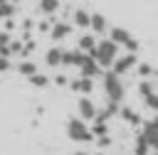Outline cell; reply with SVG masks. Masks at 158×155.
Here are the masks:
<instances>
[{
    "mask_svg": "<svg viewBox=\"0 0 158 155\" xmlns=\"http://www.w3.org/2000/svg\"><path fill=\"white\" fill-rule=\"evenodd\" d=\"M104 91H106V101H116V103H121L126 96V86L114 69L104 74Z\"/></svg>",
    "mask_w": 158,
    "mask_h": 155,
    "instance_id": "7a4b0ae2",
    "label": "cell"
},
{
    "mask_svg": "<svg viewBox=\"0 0 158 155\" xmlns=\"http://www.w3.org/2000/svg\"><path fill=\"white\" fill-rule=\"evenodd\" d=\"M136 64H138V57H136V52H128V54H123V57H116V59H114V64H111V69H114V71L121 76V74L131 71Z\"/></svg>",
    "mask_w": 158,
    "mask_h": 155,
    "instance_id": "277c9868",
    "label": "cell"
},
{
    "mask_svg": "<svg viewBox=\"0 0 158 155\" xmlns=\"http://www.w3.org/2000/svg\"><path fill=\"white\" fill-rule=\"evenodd\" d=\"M69 89L77 91V93H91V89H94V79H89V76H79V79L69 81Z\"/></svg>",
    "mask_w": 158,
    "mask_h": 155,
    "instance_id": "30bf717a",
    "label": "cell"
},
{
    "mask_svg": "<svg viewBox=\"0 0 158 155\" xmlns=\"http://www.w3.org/2000/svg\"><path fill=\"white\" fill-rule=\"evenodd\" d=\"M30 2H32V0H30Z\"/></svg>",
    "mask_w": 158,
    "mask_h": 155,
    "instance_id": "74e56055",
    "label": "cell"
},
{
    "mask_svg": "<svg viewBox=\"0 0 158 155\" xmlns=\"http://www.w3.org/2000/svg\"><path fill=\"white\" fill-rule=\"evenodd\" d=\"M62 52H64V49H59V47H49V49L44 52L47 66H62Z\"/></svg>",
    "mask_w": 158,
    "mask_h": 155,
    "instance_id": "7c38bea8",
    "label": "cell"
},
{
    "mask_svg": "<svg viewBox=\"0 0 158 155\" xmlns=\"http://www.w3.org/2000/svg\"><path fill=\"white\" fill-rule=\"evenodd\" d=\"M67 135L74 140V143H89L94 135H91V128L86 125V121L79 116V118H69L67 121Z\"/></svg>",
    "mask_w": 158,
    "mask_h": 155,
    "instance_id": "3957f363",
    "label": "cell"
},
{
    "mask_svg": "<svg viewBox=\"0 0 158 155\" xmlns=\"http://www.w3.org/2000/svg\"><path fill=\"white\" fill-rule=\"evenodd\" d=\"M0 2H7V0H0Z\"/></svg>",
    "mask_w": 158,
    "mask_h": 155,
    "instance_id": "d590c367",
    "label": "cell"
},
{
    "mask_svg": "<svg viewBox=\"0 0 158 155\" xmlns=\"http://www.w3.org/2000/svg\"><path fill=\"white\" fill-rule=\"evenodd\" d=\"M156 155H158V150H156Z\"/></svg>",
    "mask_w": 158,
    "mask_h": 155,
    "instance_id": "8d00e7d4",
    "label": "cell"
},
{
    "mask_svg": "<svg viewBox=\"0 0 158 155\" xmlns=\"http://www.w3.org/2000/svg\"><path fill=\"white\" fill-rule=\"evenodd\" d=\"M10 39H12V37H10V32H7V30H5V32H0V47H7V44H10Z\"/></svg>",
    "mask_w": 158,
    "mask_h": 155,
    "instance_id": "f1b7e54d",
    "label": "cell"
},
{
    "mask_svg": "<svg viewBox=\"0 0 158 155\" xmlns=\"http://www.w3.org/2000/svg\"><path fill=\"white\" fill-rule=\"evenodd\" d=\"M74 155H89V153H86V150H77Z\"/></svg>",
    "mask_w": 158,
    "mask_h": 155,
    "instance_id": "836d02e7",
    "label": "cell"
},
{
    "mask_svg": "<svg viewBox=\"0 0 158 155\" xmlns=\"http://www.w3.org/2000/svg\"><path fill=\"white\" fill-rule=\"evenodd\" d=\"M84 57H86V52H81V49L77 47V49L62 52V64H64V66H79V64L84 62Z\"/></svg>",
    "mask_w": 158,
    "mask_h": 155,
    "instance_id": "8992f818",
    "label": "cell"
},
{
    "mask_svg": "<svg viewBox=\"0 0 158 155\" xmlns=\"http://www.w3.org/2000/svg\"><path fill=\"white\" fill-rule=\"evenodd\" d=\"M10 69H12L10 57H2V54H0V74H5V71H10Z\"/></svg>",
    "mask_w": 158,
    "mask_h": 155,
    "instance_id": "d4e9b609",
    "label": "cell"
},
{
    "mask_svg": "<svg viewBox=\"0 0 158 155\" xmlns=\"http://www.w3.org/2000/svg\"><path fill=\"white\" fill-rule=\"evenodd\" d=\"M15 12H17V7H15L10 0H7V2H0V20H5V17H12Z\"/></svg>",
    "mask_w": 158,
    "mask_h": 155,
    "instance_id": "7402d4cb",
    "label": "cell"
},
{
    "mask_svg": "<svg viewBox=\"0 0 158 155\" xmlns=\"http://www.w3.org/2000/svg\"><path fill=\"white\" fill-rule=\"evenodd\" d=\"M106 133H109V121H94V125H91V135L99 138V135H106Z\"/></svg>",
    "mask_w": 158,
    "mask_h": 155,
    "instance_id": "ffe728a7",
    "label": "cell"
},
{
    "mask_svg": "<svg viewBox=\"0 0 158 155\" xmlns=\"http://www.w3.org/2000/svg\"><path fill=\"white\" fill-rule=\"evenodd\" d=\"M10 2H12V5H17V2H20V0H10Z\"/></svg>",
    "mask_w": 158,
    "mask_h": 155,
    "instance_id": "e575fe53",
    "label": "cell"
},
{
    "mask_svg": "<svg viewBox=\"0 0 158 155\" xmlns=\"http://www.w3.org/2000/svg\"><path fill=\"white\" fill-rule=\"evenodd\" d=\"M148 150H151L148 140L138 133V135H136V148H133V155H148Z\"/></svg>",
    "mask_w": 158,
    "mask_h": 155,
    "instance_id": "ac0fdd59",
    "label": "cell"
},
{
    "mask_svg": "<svg viewBox=\"0 0 158 155\" xmlns=\"http://www.w3.org/2000/svg\"><path fill=\"white\" fill-rule=\"evenodd\" d=\"M77 47H79L81 52L91 54V52H94V47H96V34H81V37H79V42H77Z\"/></svg>",
    "mask_w": 158,
    "mask_h": 155,
    "instance_id": "5bb4252c",
    "label": "cell"
},
{
    "mask_svg": "<svg viewBox=\"0 0 158 155\" xmlns=\"http://www.w3.org/2000/svg\"><path fill=\"white\" fill-rule=\"evenodd\" d=\"M17 71H20L22 76H30V74H35V71H37V64L25 59V62H20V64H17Z\"/></svg>",
    "mask_w": 158,
    "mask_h": 155,
    "instance_id": "44dd1931",
    "label": "cell"
},
{
    "mask_svg": "<svg viewBox=\"0 0 158 155\" xmlns=\"http://www.w3.org/2000/svg\"><path fill=\"white\" fill-rule=\"evenodd\" d=\"M91 57L99 62V66H111L114 59L118 57V44H116L114 39H101V42H96Z\"/></svg>",
    "mask_w": 158,
    "mask_h": 155,
    "instance_id": "6da1fadb",
    "label": "cell"
},
{
    "mask_svg": "<svg viewBox=\"0 0 158 155\" xmlns=\"http://www.w3.org/2000/svg\"><path fill=\"white\" fill-rule=\"evenodd\" d=\"M148 145H151V150H158V133H156V135L148 140Z\"/></svg>",
    "mask_w": 158,
    "mask_h": 155,
    "instance_id": "1f68e13d",
    "label": "cell"
},
{
    "mask_svg": "<svg viewBox=\"0 0 158 155\" xmlns=\"http://www.w3.org/2000/svg\"><path fill=\"white\" fill-rule=\"evenodd\" d=\"M99 62L91 57V54H86L84 57V62L79 64V76H89V79H94V76H99Z\"/></svg>",
    "mask_w": 158,
    "mask_h": 155,
    "instance_id": "5b68a950",
    "label": "cell"
},
{
    "mask_svg": "<svg viewBox=\"0 0 158 155\" xmlns=\"http://www.w3.org/2000/svg\"><path fill=\"white\" fill-rule=\"evenodd\" d=\"M54 84L64 86V84H69V81H67V76H64V74H57V76H54Z\"/></svg>",
    "mask_w": 158,
    "mask_h": 155,
    "instance_id": "4dcf8cb0",
    "label": "cell"
},
{
    "mask_svg": "<svg viewBox=\"0 0 158 155\" xmlns=\"http://www.w3.org/2000/svg\"><path fill=\"white\" fill-rule=\"evenodd\" d=\"M89 10H74V25L79 30H89Z\"/></svg>",
    "mask_w": 158,
    "mask_h": 155,
    "instance_id": "9a60e30c",
    "label": "cell"
},
{
    "mask_svg": "<svg viewBox=\"0 0 158 155\" xmlns=\"http://www.w3.org/2000/svg\"><path fill=\"white\" fill-rule=\"evenodd\" d=\"M89 30H91L94 34H104V32L109 30L106 17H104L101 12H91V17H89Z\"/></svg>",
    "mask_w": 158,
    "mask_h": 155,
    "instance_id": "ba28073f",
    "label": "cell"
},
{
    "mask_svg": "<svg viewBox=\"0 0 158 155\" xmlns=\"http://www.w3.org/2000/svg\"><path fill=\"white\" fill-rule=\"evenodd\" d=\"M37 7L42 15H52L59 10V0H37Z\"/></svg>",
    "mask_w": 158,
    "mask_h": 155,
    "instance_id": "e0dca14e",
    "label": "cell"
},
{
    "mask_svg": "<svg viewBox=\"0 0 158 155\" xmlns=\"http://www.w3.org/2000/svg\"><path fill=\"white\" fill-rule=\"evenodd\" d=\"M141 98H143L146 108H151V111H158V93H156L153 89H151V91H146V93H143Z\"/></svg>",
    "mask_w": 158,
    "mask_h": 155,
    "instance_id": "d6986e66",
    "label": "cell"
},
{
    "mask_svg": "<svg viewBox=\"0 0 158 155\" xmlns=\"http://www.w3.org/2000/svg\"><path fill=\"white\" fill-rule=\"evenodd\" d=\"M123 47H126V52H138V42H136L133 37H131V39H128V42H126Z\"/></svg>",
    "mask_w": 158,
    "mask_h": 155,
    "instance_id": "83f0119b",
    "label": "cell"
},
{
    "mask_svg": "<svg viewBox=\"0 0 158 155\" xmlns=\"http://www.w3.org/2000/svg\"><path fill=\"white\" fill-rule=\"evenodd\" d=\"M32 27H35L32 20H22V32H32Z\"/></svg>",
    "mask_w": 158,
    "mask_h": 155,
    "instance_id": "f546056e",
    "label": "cell"
},
{
    "mask_svg": "<svg viewBox=\"0 0 158 155\" xmlns=\"http://www.w3.org/2000/svg\"><path fill=\"white\" fill-rule=\"evenodd\" d=\"M109 39H114L116 44H126V42L131 39V34H128V30H123V27H111V30H109Z\"/></svg>",
    "mask_w": 158,
    "mask_h": 155,
    "instance_id": "4fadbf2b",
    "label": "cell"
},
{
    "mask_svg": "<svg viewBox=\"0 0 158 155\" xmlns=\"http://www.w3.org/2000/svg\"><path fill=\"white\" fill-rule=\"evenodd\" d=\"M27 81H30L35 89H44V86H49V76H47V74H40V71L30 74V76H27Z\"/></svg>",
    "mask_w": 158,
    "mask_h": 155,
    "instance_id": "2e32d148",
    "label": "cell"
},
{
    "mask_svg": "<svg viewBox=\"0 0 158 155\" xmlns=\"http://www.w3.org/2000/svg\"><path fill=\"white\" fill-rule=\"evenodd\" d=\"M20 52H22V39H10V54L20 57Z\"/></svg>",
    "mask_w": 158,
    "mask_h": 155,
    "instance_id": "cb8c5ba5",
    "label": "cell"
},
{
    "mask_svg": "<svg viewBox=\"0 0 158 155\" xmlns=\"http://www.w3.org/2000/svg\"><path fill=\"white\" fill-rule=\"evenodd\" d=\"M151 123H153V125H156V128H158V111H156V116H153V118H151Z\"/></svg>",
    "mask_w": 158,
    "mask_h": 155,
    "instance_id": "d6a6232c",
    "label": "cell"
},
{
    "mask_svg": "<svg viewBox=\"0 0 158 155\" xmlns=\"http://www.w3.org/2000/svg\"><path fill=\"white\" fill-rule=\"evenodd\" d=\"M136 74H138L141 79H148V76L153 74V66H151V64H136Z\"/></svg>",
    "mask_w": 158,
    "mask_h": 155,
    "instance_id": "603a6c76",
    "label": "cell"
},
{
    "mask_svg": "<svg viewBox=\"0 0 158 155\" xmlns=\"http://www.w3.org/2000/svg\"><path fill=\"white\" fill-rule=\"evenodd\" d=\"M118 116H121V121H123V123L141 125V116H138L133 108H128V106H118Z\"/></svg>",
    "mask_w": 158,
    "mask_h": 155,
    "instance_id": "8fae6325",
    "label": "cell"
},
{
    "mask_svg": "<svg viewBox=\"0 0 158 155\" xmlns=\"http://www.w3.org/2000/svg\"><path fill=\"white\" fill-rule=\"evenodd\" d=\"M96 143H99V148H109V145H111V135H109V133H106V135H99Z\"/></svg>",
    "mask_w": 158,
    "mask_h": 155,
    "instance_id": "4316f807",
    "label": "cell"
},
{
    "mask_svg": "<svg viewBox=\"0 0 158 155\" xmlns=\"http://www.w3.org/2000/svg\"><path fill=\"white\" fill-rule=\"evenodd\" d=\"M52 25H54V22H52V20L47 17V20H42V22H40V27H37V32H40V34H44V32H49V27H52Z\"/></svg>",
    "mask_w": 158,
    "mask_h": 155,
    "instance_id": "484cf974",
    "label": "cell"
},
{
    "mask_svg": "<svg viewBox=\"0 0 158 155\" xmlns=\"http://www.w3.org/2000/svg\"><path fill=\"white\" fill-rule=\"evenodd\" d=\"M49 32H52V34H49L52 39L62 42V39H67V37L72 34V25H69V22H54V25L49 27Z\"/></svg>",
    "mask_w": 158,
    "mask_h": 155,
    "instance_id": "9c48e42d",
    "label": "cell"
},
{
    "mask_svg": "<svg viewBox=\"0 0 158 155\" xmlns=\"http://www.w3.org/2000/svg\"><path fill=\"white\" fill-rule=\"evenodd\" d=\"M77 111H79V116H81L84 121H94V116H96V106H94V103H91L86 96H81V98H79Z\"/></svg>",
    "mask_w": 158,
    "mask_h": 155,
    "instance_id": "52a82bcc",
    "label": "cell"
}]
</instances>
